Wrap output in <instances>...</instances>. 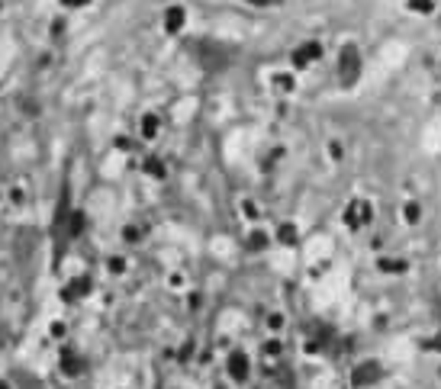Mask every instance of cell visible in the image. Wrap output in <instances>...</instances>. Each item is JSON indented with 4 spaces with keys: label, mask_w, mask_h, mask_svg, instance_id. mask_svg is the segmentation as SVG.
<instances>
[{
    "label": "cell",
    "mask_w": 441,
    "mask_h": 389,
    "mask_svg": "<svg viewBox=\"0 0 441 389\" xmlns=\"http://www.w3.org/2000/svg\"><path fill=\"white\" fill-rule=\"evenodd\" d=\"M409 7H412V10L429 13V10H431V0H409Z\"/></svg>",
    "instance_id": "9"
},
{
    "label": "cell",
    "mask_w": 441,
    "mask_h": 389,
    "mask_svg": "<svg viewBox=\"0 0 441 389\" xmlns=\"http://www.w3.org/2000/svg\"><path fill=\"white\" fill-rule=\"evenodd\" d=\"M64 7H74V10H78V7H87V3H91V0H62Z\"/></svg>",
    "instance_id": "10"
},
{
    "label": "cell",
    "mask_w": 441,
    "mask_h": 389,
    "mask_svg": "<svg viewBox=\"0 0 441 389\" xmlns=\"http://www.w3.org/2000/svg\"><path fill=\"white\" fill-rule=\"evenodd\" d=\"M380 271H383V274H403V271H406V261H393V258H383V261H380Z\"/></svg>",
    "instance_id": "5"
},
{
    "label": "cell",
    "mask_w": 441,
    "mask_h": 389,
    "mask_svg": "<svg viewBox=\"0 0 441 389\" xmlns=\"http://www.w3.org/2000/svg\"><path fill=\"white\" fill-rule=\"evenodd\" d=\"M357 74H361V55H357L355 45H345L342 55H338V81L351 87L357 81Z\"/></svg>",
    "instance_id": "1"
},
{
    "label": "cell",
    "mask_w": 441,
    "mask_h": 389,
    "mask_svg": "<svg viewBox=\"0 0 441 389\" xmlns=\"http://www.w3.org/2000/svg\"><path fill=\"white\" fill-rule=\"evenodd\" d=\"M245 373H248V360L242 354H235L232 357V377H245Z\"/></svg>",
    "instance_id": "6"
},
{
    "label": "cell",
    "mask_w": 441,
    "mask_h": 389,
    "mask_svg": "<svg viewBox=\"0 0 441 389\" xmlns=\"http://www.w3.org/2000/svg\"><path fill=\"white\" fill-rule=\"evenodd\" d=\"M419 216H422V210L416 203H409V206H406V222H419Z\"/></svg>",
    "instance_id": "8"
},
{
    "label": "cell",
    "mask_w": 441,
    "mask_h": 389,
    "mask_svg": "<svg viewBox=\"0 0 441 389\" xmlns=\"http://www.w3.org/2000/svg\"><path fill=\"white\" fill-rule=\"evenodd\" d=\"M277 235H281V242H284V244H294L296 242V229H294V225H284Z\"/></svg>",
    "instance_id": "7"
},
{
    "label": "cell",
    "mask_w": 441,
    "mask_h": 389,
    "mask_svg": "<svg viewBox=\"0 0 441 389\" xmlns=\"http://www.w3.org/2000/svg\"><path fill=\"white\" fill-rule=\"evenodd\" d=\"M180 26H184V10H180V7H171V10L165 13V29H168V32H178Z\"/></svg>",
    "instance_id": "4"
},
{
    "label": "cell",
    "mask_w": 441,
    "mask_h": 389,
    "mask_svg": "<svg viewBox=\"0 0 441 389\" xmlns=\"http://www.w3.org/2000/svg\"><path fill=\"white\" fill-rule=\"evenodd\" d=\"M380 364H357L355 367V373H351V383L355 386H370V383H377L380 379Z\"/></svg>",
    "instance_id": "2"
},
{
    "label": "cell",
    "mask_w": 441,
    "mask_h": 389,
    "mask_svg": "<svg viewBox=\"0 0 441 389\" xmlns=\"http://www.w3.org/2000/svg\"><path fill=\"white\" fill-rule=\"evenodd\" d=\"M248 3H254V7H274V3H281V0H248Z\"/></svg>",
    "instance_id": "11"
},
{
    "label": "cell",
    "mask_w": 441,
    "mask_h": 389,
    "mask_svg": "<svg viewBox=\"0 0 441 389\" xmlns=\"http://www.w3.org/2000/svg\"><path fill=\"white\" fill-rule=\"evenodd\" d=\"M315 58H322V45H319V42H303L294 52V64H296V68H306V64H313Z\"/></svg>",
    "instance_id": "3"
}]
</instances>
